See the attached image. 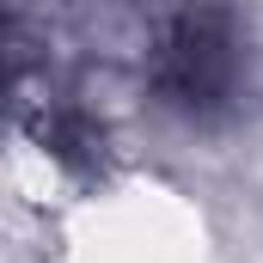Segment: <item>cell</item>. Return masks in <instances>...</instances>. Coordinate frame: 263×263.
<instances>
[{"label": "cell", "mask_w": 263, "mask_h": 263, "mask_svg": "<svg viewBox=\"0 0 263 263\" xmlns=\"http://www.w3.org/2000/svg\"><path fill=\"white\" fill-rule=\"evenodd\" d=\"M147 98L190 123V129H233L263 110V43L239 0H178L153 43H147Z\"/></svg>", "instance_id": "1"}]
</instances>
